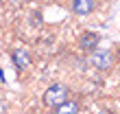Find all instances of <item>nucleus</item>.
<instances>
[{"label":"nucleus","instance_id":"1","mask_svg":"<svg viewBox=\"0 0 120 114\" xmlns=\"http://www.w3.org/2000/svg\"><path fill=\"white\" fill-rule=\"evenodd\" d=\"M66 99H68V88L63 83H55V86H50V88L44 92L41 101H44L46 108H57V105L63 103Z\"/></svg>","mask_w":120,"mask_h":114},{"label":"nucleus","instance_id":"2","mask_svg":"<svg viewBox=\"0 0 120 114\" xmlns=\"http://www.w3.org/2000/svg\"><path fill=\"white\" fill-rule=\"evenodd\" d=\"M90 61L92 66L98 68V70H109L111 64H114V55H111L107 48H94L90 53Z\"/></svg>","mask_w":120,"mask_h":114},{"label":"nucleus","instance_id":"3","mask_svg":"<svg viewBox=\"0 0 120 114\" xmlns=\"http://www.w3.org/2000/svg\"><path fill=\"white\" fill-rule=\"evenodd\" d=\"M11 59H13V64H15L20 70L31 66V55L26 53V48H15V51L11 53Z\"/></svg>","mask_w":120,"mask_h":114},{"label":"nucleus","instance_id":"4","mask_svg":"<svg viewBox=\"0 0 120 114\" xmlns=\"http://www.w3.org/2000/svg\"><path fill=\"white\" fill-rule=\"evenodd\" d=\"M55 114H79V101H74V99H66L63 103H59L57 108H52Z\"/></svg>","mask_w":120,"mask_h":114},{"label":"nucleus","instance_id":"5","mask_svg":"<svg viewBox=\"0 0 120 114\" xmlns=\"http://www.w3.org/2000/svg\"><path fill=\"white\" fill-rule=\"evenodd\" d=\"M98 35L96 33H92V31H87V33H83L81 35V40H79V46L83 48V51H94L96 48V44H98Z\"/></svg>","mask_w":120,"mask_h":114},{"label":"nucleus","instance_id":"6","mask_svg":"<svg viewBox=\"0 0 120 114\" xmlns=\"http://www.w3.org/2000/svg\"><path fill=\"white\" fill-rule=\"evenodd\" d=\"M94 9V0H74L72 2V11L79 13V16H87Z\"/></svg>","mask_w":120,"mask_h":114},{"label":"nucleus","instance_id":"7","mask_svg":"<svg viewBox=\"0 0 120 114\" xmlns=\"http://www.w3.org/2000/svg\"><path fill=\"white\" fill-rule=\"evenodd\" d=\"M101 114H114V112H111V110H103Z\"/></svg>","mask_w":120,"mask_h":114},{"label":"nucleus","instance_id":"8","mask_svg":"<svg viewBox=\"0 0 120 114\" xmlns=\"http://www.w3.org/2000/svg\"><path fill=\"white\" fill-rule=\"evenodd\" d=\"M116 59H118V61H120V48H118V53H116Z\"/></svg>","mask_w":120,"mask_h":114}]
</instances>
